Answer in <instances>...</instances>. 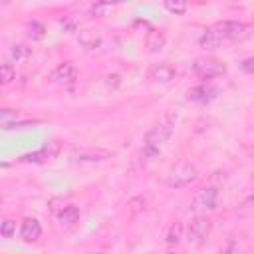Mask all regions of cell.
Returning a JSON list of instances; mask_svg holds the SVG:
<instances>
[{
  "instance_id": "obj_1",
  "label": "cell",
  "mask_w": 254,
  "mask_h": 254,
  "mask_svg": "<svg viewBox=\"0 0 254 254\" xmlns=\"http://www.w3.org/2000/svg\"><path fill=\"white\" fill-rule=\"evenodd\" d=\"M214 28L218 30L224 42H242L250 36V30H252L250 24L240 20H224V22H218Z\"/></svg>"
},
{
  "instance_id": "obj_2",
  "label": "cell",
  "mask_w": 254,
  "mask_h": 254,
  "mask_svg": "<svg viewBox=\"0 0 254 254\" xmlns=\"http://www.w3.org/2000/svg\"><path fill=\"white\" fill-rule=\"evenodd\" d=\"M192 73L200 79H214L226 73V64L214 58H198L192 62Z\"/></svg>"
},
{
  "instance_id": "obj_3",
  "label": "cell",
  "mask_w": 254,
  "mask_h": 254,
  "mask_svg": "<svg viewBox=\"0 0 254 254\" xmlns=\"http://www.w3.org/2000/svg\"><path fill=\"white\" fill-rule=\"evenodd\" d=\"M194 179H196V167L190 163H179L169 171L167 185L175 189H183V187H189Z\"/></svg>"
},
{
  "instance_id": "obj_4",
  "label": "cell",
  "mask_w": 254,
  "mask_h": 254,
  "mask_svg": "<svg viewBox=\"0 0 254 254\" xmlns=\"http://www.w3.org/2000/svg\"><path fill=\"white\" fill-rule=\"evenodd\" d=\"M173 125H175L173 115H169L165 121L153 125V127L145 133V145H151V147L161 149V145L171 139V135H173Z\"/></svg>"
},
{
  "instance_id": "obj_5",
  "label": "cell",
  "mask_w": 254,
  "mask_h": 254,
  "mask_svg": "<svg viewBox=\"0 0 254 254\" xmlns=\"http://www.w3.org/2000/svg\"><path fill=\"white\" fill-rule=\"evenodd\" d=\"M210 232V220L206 216H194L187 226V242L190 246H200Z\"/></svg>"
},
{
  "instance_id": "obj_6",
  "label": "cell",
  "mask_w": 254,
  "mask_h": 254,
  "mask_svg": "<svg viewBox=\"0 0 254 254\" xmlns=\"http://www.w3.org/2000/svg\"><path fill=\"white\" fill-rule=\"evenodd\" d=\"M52 79L54 83L62 85V87H73L77 81V67L73 62H62L54 71H52Z\"/></svg>"
},
{
  "instance_id": "obj_7",
  "label": "cell",
  "mask_w": 254,
  "mask_h": 254,
  "mask_svg": "<svg viewBox=\"0 0 254 254\" xmlns=\"http://www.w3.org/2000/svg\"><path fill=\"white\" fill-rule=\"evenodd\" d=\"M58 153H60V143L58 141H50V143L42 145L38 151L28 153V155H22L20 161L22 163H46V161L54 159Z\"/></svg>"
},
{
  "instance_id": "obj_8",
  "label": "cell",
  "mask_w": 254,
  "mask_h": 254,
  "mask_svg": "<svg viewBox=\"0 0 254 254\" xmlns=\"http://www.w3.org/2000/svg\"><path fill=\"white\" fill-rule=\"evenodd\" d=\"M175 73H177V69L169 62H159V64H153L149 67L147 77L151 81H155V83H169V81H173Z\"/></svg>"
},
{
  "instance_id": "obj_9",
  "label": "cell",
  "mask_w": 254,
  "mask_h": 254,
  "mask_svg": "<svg viewBox=\"0 0 254 254\" xmlns=\"http://www.w3.org/2000/svg\"><path fill=\"white\" fill-rule=\"evenodd\" d=\"M220 93V89L216 85H196V87H190L187 91V99L189 101H194V103H208L212 101L216 95Z\"/></svg>"
},
{
  "instance_id": "obj_10",
  "label": "cell",
  "mask_w": 254,
  "mask_h": 254,
  "mask_svg": "<svg viewBox=\"0 0 254 254\" xmlns=\"http://www.w3.org/2000/svg\"><path fill=\"white\" fill-rule=\"evenodd\" d=\"M218 206V189L216 187H204L194 196V208H206L214 210Z\"/></svg>"
},
{
  "instance_id": "obj_11",
  "label": "cell",
  "mask_w": 254,
  "mask_h": 254,
  "mask_svg": "<svg viewBox=\"0 0 254 254\" xmlns=\"http://www.w3.org/2000/svg\"><path fill=\"white\" fill-rule=\"evenodd\" d=\"M40 236H42V224H40V220L38 218H32V216L24 218L22 220V226H20V238L24 242L32 244V242H38Z\"/></svg>"
},
{
  "instance_id": "obj_12",
  "label": "cell",
  "mask_w": 254,
  "mask_h": 254,
  "mask_svg": "<svg viewBox=\"0 0 254 254\" xmlns=\"http://www.w3.org/2000/svg\"><path fill=\"white\" fill-rule=\"evenodd\" d=\"M105 157H109V151H103V149H81L71 155L75 163H97V161H103Z\"/></svg>"
},
{
  "instance_id": "obj_13",
  "label": "cell",
  "mask_w": 254,
  "mask_h": 254,
  "mask_svg": "<svg viewBox=\"0 0 254 254\" xmlns=\"http://www.w3.org/2000/svg\"><path fill=\"white\" fill-rule=\"evenodd\" d=\"M198 44H200V48H204V50H216V48H220V46L224 44V40H222V36L218 34L216 28H208V30H204L202 36L198 38Z\"/></svg>"
},
{
  "instance_id": "obj_14",
  "label": "cell",
  "mask_w": 254,
  "mask_h": 254,
  "mask_svg": "<svg viewBox=\"0 0 254 254\" xmlns=\"http://www.w3.org/2000/svg\"><path fill=\"white\" fill-rule=\"evenodd\" d=\"M79 214H81V210H79L77 204H67V206H64V208L58 212V220H60L62 226L69 228V226H73V224L79 220Z\"/></svg>"
},
{
  "instance_id": "obj_15",
  "label": "cell",
  "mask_w": 254,
  "mask_h": 254,
  "mask_svg": "<svg viewBox=\"0 0 254 254\" xmlns=\"http://www.w3.org/2000/svg\"><path fill=\"white\" fill-rule=\"evenodd\" d=\"M77 42L85 48V50H95V48H99L101 46V36L97 34V32H93V30H83V32H79L77 34Z\"/></svg>"
},
{
  "instance_id": "obj_16",
  "label": "cell",
  "mask_w": 254,
  "mask_h": 254,
  "mask_svg": "<svg viewBox=\"0 0 254 254\" xmlns=\"http://www.w3.org/2000/svg\"><path fill=\"white\" fill-rule=\"evenodd\" d=\"M165 44H167V38H165V34L161 30H151L149 32V36H147V50L151 54L161 52L165 48Z\"/></svg>"
},
{
  "instance_id": "obj_17",
  "label": "cell",
  "mask_w": 254,
  "mask_h": 254,
  "mask_svg": "<svg viewBox=\"0 0 254 254\" xmlns=\"http://www.w3.org/2000/svg\"><path fill=\"white\" fill-rule=\"evenodd\" d=\"M30 56V48H26L24 44H14L10 50H8V54H6V62H10V64H18V62H22V60H26Z\"/></svg>"
},
{
  "instance_id": "obj_18",
  "label": "cell",
  "mask_w": 254,
  "mask_h": 254,
  "mask_svg": "<svg viewBox=\"0 0 254 254\" xmlns=\"http://www.w3.org/2000/svg\"><path fill=\"white\" fill-rule=\"evenodd\" d=\"M183 232H185V226H183V222H173L171 226H169V232H167V244L169 246H177L179 242H181V238H183Z\"/></svg>"
},
{
  "instance_id": "obj_19",
  "label": "cell",
  "mask_w": 254,
  "mask_h": 254,
  "mask_svg": "<svg viewBox=\"0 0 254 254\" xmlns=\"http://www.w3.org/2000/svg\"><path fill=\"white\" fill-rule=\"evenodd\" d=\"M157 157H159V149L143 143V147H141V151H139V163H141V165H149V163H153Z\"/></svg>"
},
{
  "instance_id": "obj_20",
  "label": "cell",
  "mask_w": 254,
  "mask_h": 254,
  "mask_svg": "<svg viewBox=\"0 0 254 254\" xmlns=\"http://www.w3.org/2000/svg\"><path fill=\"white\" fill-rule=\"evenodd\" d=\"M26 30H28V36H30L32 40H44V36H46V26H44L42 22H38V20L28 22Z\"/></svg>"
},
{
  "instance_id": "obj_21",
  "label": "cell",
  "mask_w": 254,
  "mask_h": 254,
  "mask_svg": "<svg viewBox=\"0 0 254 254\" xmlns=\"http://www.w3.org/2000/svg\"><path fill=\"white\" fill-rule=\"evenodd\" d=\"M0 79H2V85H10L16 79V67L10 62H4L0 65Z\"/></svg>"
},
{
  "instance_id": "obj_22",
  "label": "cell",
  "mask_w": 254,
  "mask_h": 254,
  "mask_svg": "<svg viewBox=\"0 0 254 254\" xmlns=\"http://www.w3.org/2000/svg\"><path fill=\"white\" fill-rule=\"evenodd\" d=\"M115 10V4H111V2H97V4H93L91 6V14L93 16H107L109 12H113Z\"/></svg>"
},
{
  "instance_id": "obj_23",
  "label": "cell",
  "mask_w": 254,
  "mask_h": 254,
  "mask_svg": "<svg viewBox=\"0 0 254 254\" xmlns=\"http://www.w3.org/2000/svg\"><path fill=\"white\" fill-rule=\"evenodd\" d=\"M18 117H20V113H18L16 109H2V111H0V121H2V127H6V125H10V123L18 121Z\"/></svg>"
},
{
  "instance_id": "obj_24",
  "label": "cell",
  "mask_w": 254,
  "mask_h": 254,
  "mask_svg": "<svg viewBox=\"0 0 254 254\" xmlns=\"http://www.w3.org/2000/svg\"><path fill=\"white\" fill-rule=\"evenodd\" d=\"M163 8L169 10L171 14H185L189 6H187L185 2H169V0H167V2H163Z\"/></svg>"
},
{
  "instance_id": "obj_25",
  "label": "cell",
  "mask_w": 254,
  "mask_h": 254,
  "mask_svg": "<svg viewBox=\"0 0 254 254\" xmlns=\"http://www.w3.org/2000/svg\"><path fill=\"white\" fill-rule=\"evenodd\" d=\"M38 123H40L38 119H24V121H14V123L6 125L4 129H6V131H16V129H28V127H32V125H38Z\"/></svg>"
},
{
  "instance_id": "obj_26",
  "label": "cell",
  "mask_w": 254,
  "mask_h": 254,
  "mask_svg": "<svg viewBox=\"0 0 254 254\" xmlns=\"http://www.w3.org/2000/svg\"><path fill=\"white\" fill-rule=\"evenodd\" d=\"M0 232H2V236H4V238H12V236H14V232H16V220L6 218V220L2 222V226H0Z\"/></svg>"
},
{
  "instance_id": "obj_27",
  "label": "cell",
  "mask_w": 254,
  "mask_h": 254,
  "mask_svg": "<svg viewBox=\"0 0 254 254\" xmlns=\"http://www.w3.org/2000/svg\"><path fill=\"white\" fill-rule=\"evenodd\" d=\"M240 69H242L244 73L254 75V58H246V60H242V62H240Z\"/></svg>"
},
{
  "instance_id": "obj_28",
  "label": "cell",
  "mask_w": 254,
  "mask_h": 254,
  "mask_svg": "<svg viewBox=\"0 0 254 254\" xmlns=\"http://www.w3.org/2000/svg\"><path fill=\"white\" fill-rule=\"evenodd\" d=\"M60 24L64 26V30H69V32H75V22H73L71 18H64V20H62Z\"/></svg>"
}]
</instances>
